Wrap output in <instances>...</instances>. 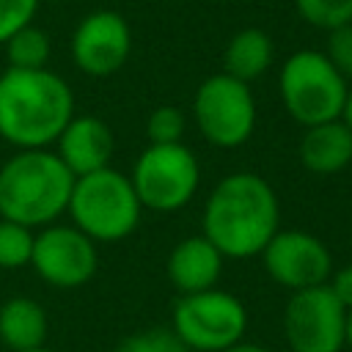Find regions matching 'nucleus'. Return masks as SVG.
<instances>
[{
    "label": "nucleus",
    "mask_w": 352,
    "mask_h": 352,
    "mask_svg": "<svg viewBox=\"0 0 352 352\" xmlns=\"http://www.w3.org/2000/svg\"><path fill=\"white\" fill-rule=\"evenodd\" d=\"M201 226V234L226 258H250L280 231V204L264 176L239 170L214 184Z\"/></svg>",
    "instance_id": "nucleus-1"
},
{
    "label": "nucleus",
    "mask_w": 352,
    "mask_h": 352,
    "mask_svg": "<svg viewBox=\"0 0 352 352\" xmlns=\"http://www.w3.org/2000/svg\"><path fill=\"white\" fill-rule=\"evenodd\" d=\"M74 116L69 82L50 69L0 74V138L19 148H50Z\"/></svg>",
    "instance_id": "nucleus-2"
},
{
    "label": "nucleus",
    "mask_w": 352,
    "mask_h": 352,
    "mask_svg": "<svg viewBox=\"0 0 352 352\" xmlns=\"http://www.w3.org/2000/svg\"><path fill=\"white\" fill-rule=\"evenodd\" d=\"M74 176L50 148H19L0 165V220L52 226L69 206Z\"/></svg>",
    "instance_id": "nucleus-3"
},
{
    "label": "nucleus",
    "mask_w": 352,
    "mask_h": 352,
    "mask_svg": "<svg viewBox=\"0 0 352 352\" xmlns=\"http://www.w3.org/2000/svg\"><path fill=\"white\" fill-rule=\"evenodd\" d=\"M72 226L94 242H121L140 223V201L129 176L116 168H102L74 179L69 206Z\"/></svg>",
    "instance_id": "nucleus-4"
},
{
    "label": "nucleus",
    "mask_w": 352,
    "mask_h": 352,
    "mask_svg": "<svg viewBox=\"0 0 352 352\" xmlns=\"http://www.w3.org/2000/svg\"><path fill=\"white\" fill-rule=\"evenodd\" d=\"M278 91L289 118L305 129L341 118L349 82L338 74L324 52L297 50L280 66Z\"/></svg>",
    "instance_id": "nucleus-5"
},
{
    "label": "nucleus",
    "mask_w": 352,
    "mask_h": 352,
    "mask_svg": "<svg viewBox=\"0 0 352 352\" xmlns=\"http://www.w3.org/2000/svg\"><path fill=\"white\" fill-rule=\"evenodd\" d=\"M129 182L143 209L176 212L195 198L201 165L184 143H148L135 160Z\"/></svg>",
    "instance_id": "nucleus-6"
},
{
    "label": "nucleus",
    "mask_w": 352,
    "mask_h": 352,
    "mask_svg": "<svg viewBox=\"0 0 352 352\" xmlns=\"http://www.w3.org/2000/svg\"><path fill=\"white\" fill-rule=\"evenodd\" d=\"M170 327L190 352H226L242 341L248 311L239 297L214 286L195 294H179Z\"/></svg>",
    "instance_id": "nucleus-7"
},
{
    "label": "nucleus",
    "mask_w": 352,
    "mask_h": 352,
    "mask_svg": "<svg viewBox=\"0 0 352 352\" xmlns=\"http://www.w3.org/2000/svg\"><path fill=\"white\" fill-rule=\"evenodd\" d=\"M192 118L206 143L236 148L256 129V99L248 82L217 72L206 77L192 96Z\"/></svg>",
    "instance_id": "nucleus-8"
},
{
    "label": "nucleus",
    "mask_w": 352,
    "mask_h": 352,
    "mask_svg": "<svg viewBox=\"0 0 352 352\" xmlns=\"http://www.w3.org/2000/svg\"><path fill=\"white\" fill-rule=\"evenodd\" d=\"M346 308L324 286L292 292L283 308V336L292 352H341Z\"/></svg>",
    "instance_id": "nucleus-9"
},
{
    "label": "nucleus",
    "mask_w": 352,
    "mask_h": 352,
    "mask_svg": "<svg viewBox=\"0 0 352 352\" xmlns=\"http://www.w3.org/2000/svg\"><path fill=\"white\" fill-rule=\"evenodd\" d=\"M30 267L36 275L55 289H77L85 286L99 267L96 242L88 239L74 226H44L33 239Z\"/></svg>",
    "instance_id": "nucleus-10"
},
{
    "label": "nucleus",
    "mask_w": 352,
    "mask_h": 352,
    "mask_svg": "<svg viewBox=\"0 0 352 352\" xmlns=\"http://www.w3.org/2000/svg\"><path fill=\"white\" fill-rule=\"evenodd\" d=\"M132 52V30L129 22L110 8H96L85 14L69 38L72 63L88 77H110L116 74Z\"/></svg>",
    "instance_id": "nucleus-11"
},
{
    "label": "nucleus",
    "mask_w": 352,
    "mask_h": 352,
    "mask_svg": "<svg viewBox=\"0 0 352 352\" xmlns=\"http://www.w3.org/2000/svg\"><path fill=\"white\" fill-rule=\"evenodd\" d=\"M258 256L267 275L289 292L324 286L333 272L327 245L308 231H278Z\"/></svg>",
    "instance_id": "nucleus-12"
},
{
    "label": "nucleus",
    "mask_w": 352,
    "mask_h": 352,
    "mask_svg": "<svg viewBox=\"0 0 352 352\" xmlns=\"http://www.w3.org/2000/svg\"><path fill=\"white\" fill-rule=\"evenodd\" d=\"M113 148V132L96 116H72V121L55 140V154L74 179L107 168Z\"/></svg>",
    "instance_id": "nucleus-13"
},
{
    "label": "nucleus",
    "mask_w": 352,
    "mask_h": 352,
    "mask_svg": "<svg viewBox=\"0 0 352 352\" xmlns=\"http://www.w3.org/2000/svg\"><path fill=\"white\" fill-rule=\"evenodd\" d=\"M223 253L204 236H184L173 245L170 256H168V280L173 283V289L179 294H195V292H206L214 289L223 272Z\"/></svg>",
    "instance_id": "nucleus-14"
},
{
    "label": "nucleus",
    "mask_w": 352,
    "mask_h": 352,
    "mask_svg": "<svg viewBox=\"0 0 352 352\" xmlns=\"http://www.w3.org/2000/svg\"><path fill=\"white\" fill-rule=\"evenodd\" d=\"M300 162L316 176L341 173L352 162V129L341 118L305 126L300 140Z\"/></svg>",
    "instance_id": "nucleus-15"
},
{
    "label": "nucleus",
    "mask_w": 352,
    "mask_h": 352,
    "mask_svg": "<svg viewBox=\"0 0 352 352\" xmlns=\"http://www.w3.org/2000/svg\"><path fill=\"white\" fill-rule=\"evenodd\" d=\"M47 314L33 297H11L0 305V344L11 352H30L47 341Z\"/></svg>",
    "instance_id": "nucleus-16"
},
{
    "label": "nucleus",
    "mask_w": 352,
    "mask_h": 352,
    "mask_svg": "<svg viewBox=\"0 0 352 352\" xmlns=\"http://www.w3.org/2000/svg\"><path fill=\"white\" fill-rule=\"evenodd\" d=\"M272 58L275 44L270 33L261 28H242L228 38L223 50V72L250 85L270 72Z\"/></svg>",
    "instance_id": "nucleus-17"
},
{
    "label": "nucleus",
    "mask_w": 352,
    "mask_h": 352,
    "mask_svg": "<svg viewBox=\"0 0 352 352\" xmlns=\"http://www.w3.org/2000/svg\"><path fill=\"white\" fill-rule=\"evenodd\" d=\"M3 50H6L8 69H47L52 55V41L44 28L30 22L22 30H16L3 44Z\"/></svg>",
    "instance_id": "nucleus-18"
},
{
    "label": "nucleus",
    "mask_w": 352,
    "mask_h": 352,
    "mask_svg": "<svg viewBox=\"0 0 352 352\" xmlns=\"http://www.w3.org/2000/svg\"><path fill=\"white\" fill-rule=\"evenodd\" d=\"M33 239H36L33 228L14 220H0V270L30 267Z\"/></svg>",
    "instance_id": "nucleus-19"
},
{
    "label": "nucleus",
    "mask_w": 352,
    "mask_h": 352,
    "mask_svg": "<svg viewBox=\"0 0 352 352\" xmlns=\"http://www.w3.org/2000/svg\"><path fill=\"white\" fill-rule=\"evenodd\" d=\"M297 14L324 33L352 22V0H294Z\"/></svg>",
    "instance_id": "nucleus-20"
},
{
    "label": "nucleus",
    "mask_w": 352,
    "mask_h": 352,
    "mask_svg": "<svg viewBox=\"0 0 352 352\" xmlns=\"http://www.w3.org/2000/svg\"><path fill=\"white\" fill-rule=\"evenodd\" d=\"M116 352H190L187 344L173 333V327H151L126 336Z\"/></svg>",
    "instance_id": "nucleus-21"
},
{
    "label": "nucleus",
    "mask_w": 352,
    "mask_h": 352,
    "mask_svg": "<svg viewBox=\"0 0 352 352\" xmlns=\"http://www.w3.org/2000/svg\"><path fill=\"white\" fill-rule=\"evenodd\" d=\"M184 126H187V118L179 107L173 104H162L157 107L148 121H146V135H148V143H157V146H165V143H182L184 138Z\"/></svg>",
    "instance_id": "nucleus-22"
},
{
    "label": "nucleus",
    "mask_w": 352,
    "mask_h": 352,
    "mask_svg": "<svg viewBox=\"0 0 352 352\" xmlns=\"http://www.w3.org/2000/svg\"><path fill=\"white\" fill-rule=\"evenodd\" d=\"M41 0H0V47L25 25L33 22Z\"/></svg>",
    "instance_id": "nucleus-23"
},
{
    "label": "nucleus",
    "mask_w": 352,
    "mask_h": 352,
    "mask_svg": "<svg viewBox=\"0 0 352 352\" xmlns=\"http://www.w3.org/2000/svg\"><path fill=\"white\" fill-rule=\"evenodd\" d=\"M327 60L338 69V74L352 82V22L341 25L327 33V47H324Z\"/></svg>",
    "instance_id": "nucleus-24"
},
{
    "label": "nucleus",
    "mask_w": 352,
    "mask_h": 352,
    "mask_svg": "<svg viewBox=\"0 0 352 352\" xmlns=\"http://www.w3.org/2000/svg\"><path fill=\"white\" fill-rule=\"evenodd\" d=\"M327 289L333 292V297L344 308H352V264H346L341 270H333L330 278H327Z\"/></svg>",
    "instance_id": "nucleus-25"
},
{
    "label": "nucleus",
    "mask_w": 352,
    "mask_h": 352,
    "mask_svg": "<svg viewBox=\"0 0 352 352\" xmlns=\"http://www.w3.org/2000/svg\"><path fill=\"white\" fill-rule=\"evenodd\" d=\"M226 352H272V349H267V346H261V344H250V341H239V344H234V346H228Z\"/></svg>",
    "instance_id": "nucleus-26"
},
{
    "label": "nucleus",
    "mask_w": 352,
    "mask_h": 352,
    "mask_svg": "<svg viewBox=\"0 0 352 352\" xmlns=\"http://www.w3.org/2000/svg\"><path fill=\"white\" fill-rule=\"evenodd\" d=\"M341 121L352 129V82H349V91H346V102H344V113H341Z\"/></svg>",
    "instance_id": "nucleus-27"
},
{
    "label": "nucleus",
    "mask_w": 352,
    "mask_h": 352,
    "mask_svg": "<svg viewBox=\"0 0 352 352\" xmlns=\"http://www.w3.org/2000/svg\"><path fill=\"white\" fill-rule=\"evenodd\" d=\"M344 346L352 349V308H346V330H344Z\"/></svg>",
    "instance_id": "nucleus-28"
},
{
    "label": "nucleus",
    "mask_w": 352,
    "mask_h": 352,
    "mask_svg": "<svg viewBox=\"0 0 352 352\" xmlns=\"http://www.w3.org/2000/svg\"><path fill=\"white\" fill-rule=\"evenodd\" d=\"M30 352H52V349H47V346H38V349H30Z\"/></svg>",
    "instance_id": "nucleus-29"
}]
</instances>
